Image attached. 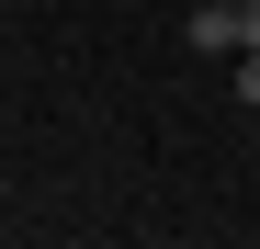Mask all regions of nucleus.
<instances>
[{"label":"nucleus","mask_w":260,"mask_h":249,"mask_svg":"<svg viewBox=\"0 0 260 249\" xmlns=\"http://www.w3.org/2000/svg\"><path fill=\"white\" fill-rule=\"evenodd\" d=\"M181 46H204V57H238V46H249V34H238V0H204Z\"/></svg>","instance_id":"nucleus-1"}]
</instances>
